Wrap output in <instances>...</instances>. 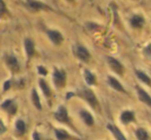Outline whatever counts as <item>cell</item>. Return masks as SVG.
<instances>
[{"mask_svg": "<svg viewBox=\"0 0 151 140\" xmlns=\"http://www.w3.org/2000/svg\"><path fill=\"white\" fill-rule=\"evenodd\" d=\"M25 5L28 8L30 12H37L40 10H50L52 8L47 5L46 3H44L43 1L40 0H25Z\"/></svg>", "mask_w": 151, "mask_h": 140, "instance_id": "3", "label": "cell"}, {"mask_svg": "<svg viewBox=\"0 0 151 140\" xmlns=\"http://www.w3.org/2000/svg\"><path fill=\"white\" fill-rule=\"evenodd\" d=\"M135 74H136V76L143 82V84H147L148 87H151V77L146 73V72L142 71V70H139V69H136Z\"/></svg>", "mask_w": 151, "mask_h": 140, "instance_id": "17", "label": "cell"}, {"mask_svg": "<svg viewBox=\"0 0 151 140\" xmlns=\"http://www.w3.org/2000/svg\"><path fill=\"white\" fill-rule=\"evenodd\" d=\"M107 63L109 65L110 69L116 73L117 75L122 76L124 74V66L122 65V63L120 61H118L116 58L114 57H108L107 58Z\"/></svg>", "mask_w": 151, "mask_h": 140, "instance_id": "4", "label": "cell"}, {"mask_svg": "<svg viewBox=\"0 0 151 140\" xmlns=\"http://www.w3.org/2000/svg\"><path fill=\"white\" fill-rule=\"evenodd\" d=\"M66 1H68V2H73L74 0H66Z\"/></svg>", "mask_w": 151, "mask_h": 140, "instance_id": "30", "label": "cell"}, {"mask_svg": "<svg viewBox=\"0 0 151 140\" xmlns=\"http://www.w3.org/2000/svg\"><path fill=\"white\" fill-rule=\"evenodd\" d=\"M1 108L9 114H16L17 110H18V106L12 99H7V100L4 101L1 104Z\"/></svg>", "mask_w": 151, "mask_h": 140, "instance_id": "13", "label": "cell"}, {"mask_svg": "<svg viewBox=\"0 0 151 140\" xmlns=\"http://www.w3.org/2000/svg\"><path fill=\"white\" fill-rule=\"evenodd\" d=\"M107 82H108V84H109L110 88H112L113 90L117 91V92H120V93H124V94L127 93L124 87H123L122 84H121V82H119V80H118L116 77H114V76L108 75Z\"/></svg>", "mask_w": 151, "mask_h": 140, "instance_id": "10", "label": "cell"}, {"mask_svg": "<svg viewBox=\"0 0 151 140\" xmlns=\"http://www.w3.org/2000/svg\"><path fill=\"white\" fill-rule=\"evenodd\" d=\"M5 63L7 65V67L12 70V72L17 73L20 71V63H19L18 59L14 56V55H6L5 56Z\"/></svg>", "mask_w": 151, "mask_h": 140, "instance_id": "7", "label": "cell"}, {"mask_svg": "<svg viewBox=\"0 0 151 140\" xmlns=\"http://www.w3.org/2000/svg\"><path fill=\"white\" fill-rule=\"evenodd\" d=\"M24 48L28 59H31L35 54V43L31 38H26L24 40Z\"/></svg>", "mask_w": 151, "mask_h": 140, "instance_id": "14", "label": "cell"}, {"mask_svg": "<svg viewBox=\"0 0 151 140\" xmlns=\"http://www.w3.org/2000/svg\"><path fill=\"white\" fill-rule=\"evenodd\" d=\"M80 114V118H82V121L84 122V124L86 125V126H93V124H95V120H93V116L91 115V113L90 111H88V110H80L79 112Z\"/></svg>", "mask_w": 151, "mask_h": 140, "instance_id": "16", "label": "cell"}, {"mask_svg": "<svg viewBox=\"0 0 151 140\" xmlns=\"http://www.w3.org/2000/svg\"><path fill=\"white\" fill-rule=\"evenodd\" d=\"M135 118H136L135 112H134L133 110H129V109L123 110V111L120 113V116H119V121L122 125H129V123L134 122Z\"/></svg>", "mask_w": 151, "mask_h": 140, "instance_id": "11", "label": "cell"}, {"mask_svg": "<svg viewBox=\"0 0 151 140\" xmlns=\"http://www.w3.org/2000/svg\"><path fill=\"white\" fill-rule=\"evenodd\" d=\"M46 35L50 38V40L55 45H61L64 41V36L61 33V31L56 29H48L46 30Z\"/></svg>", "mask_w": 151, "mask_h": 140, "instance_id": "5", "label": "cell"}, {"mask_svg": "<svg viewBox=\"0 0 151 140\" xmlns=\"http://www.w3.org/2000/svg\"><path fill=\"white\" fill-rule=\"evenodd\" d=\"M37 70L40 75H46V74H47V70H46V68L44 66H38Z\"/></svg>", "mask_w": 151, "mask_h": 140, "instance_id": "25", "label": "cell"}, {"mask_svg": "<svg viewBox=\"0 0 151 140\" xmlns=\"http://www.w3.org/2000/svg\"><path fill=\"white\" fill-rule=\"evenodd\" d=\"M31 99H32V103H33V105L35 106L38 110H41L42 106H41V102H40L39 95H38L37 91H36L35 89H33L32 92H31Z\"/></svg>", "mask_w": 151, "mask_h": 140, "instance_id": "21", "label": "cell"}, {"mask_svg": "<svg viewBox=\"0 0 151 140\" xmlns=\"http://www.w3.org/2000/svg\"><path fill=\"white\" fill-rule=\"evenodd\" d=\"M6 132V127L4 125V123L2 122V120H0V135L4 134Z\"/></svg>", "mask_w": 151, "mask_h": 140, "instance_id": "27", "label": "cell"}, {"mask_svg": "<svg viewBox=\"0 0 151 140\" xmlns=\"http://www.w3.org/2000/svg\"><path fill=\"white\" fill-rule=\"evenodd\" d=\"M83 76H84V80L88 86H95L97 84V78H96L95 74L88 69H84L83 71Z\"/></svg>", "mask_w": 151, "mask_h": 140, "instance_id": "18", "label": "cell"}, {"mask_svg": "<svg viewBox=\"0 0 151 140\" xmlns=\"http://www.w3.org/2000/svg\"><path fill=\"white\" fill-rule=\"evenodd\" d=\"M10 87H12V80H10V79L6 80V82H4V84H3V91H4V92H6L7 90H9Z\"/></svg>", "mask_w": 151, "mask_h": 140, "instance_id": "26", "label": "cell"}, {"mask_svg": "<svg viewBox=\"0 0 151 140\" xmlns=\"http://www.w3.org/2000/svg\"><path fill=\"white\" fill-rule=\"evenodd\" d=\"M144 53H145L146 56L151 57V43H150V44H148V45L146 46L145 50H144Z\"/></svg>", "mask_w": 151, "mask_h": 140, "instance_id": "28", "label": "cell"}, {"mask_svg": "<svg viewBox=\"0 0 151 140\" xmlns=\"http://www.w3.org/2000/svg\"><path fill=\"white\" fill-rule=\"evenodd\" d=\"M75 55L80 61L84 63H88L91 59V53L88 48L84 45H81V44H77L75 48Z\"/></svg>", "mask_w": 151, "mask_h": 140, "instance_id": "6", "label": "cell"}, {"mask_svg": "<svg viewBox=\"0 0 151 140\" xmlns=\"http://www.w3.org/2000/svg\"><path fill=\"white\" fill-rule=\"evenodd\" d=\"M80 98H82L84 101L90 104L93 109H98L100 107V103H99V100H98L97 96L96 94L88 88H83L79 93H78Z\"/></svg>", "mask_w": 151, "mask_h": 140, "instance_id": "1", "label": "cell"}, {"mask_svg": "<svg viewBox=\"0 0 151 140\" xmlns=\"http://www.w3.org/2000/svg\"><path fill=\"white\" fill-rule=\"evenodd\" d=\"M38 84H39V87H40V89H41L44 96H45L47 99L50 98V97H52V91H50V86H48L47 82H46L44 79H42V78H40Z\"/></svg>", "mask_w": 151, "mask_h": 140, "instance_id": "19", "label": "cell"}, {"mask_svg": "<svg viewBox=\"0 0 151 140\" xmlns=\"http://www.w3.org/2000/svg\"><path fill=\"white\" fill-rule=\"evenodd\" d=\"M136 90H137V94H138V98L141 101L142 103H144L145 105L151 107V96L148 94L147 91H145L143 88L137 86L136 87Z\"/></svg>", "mask_w": 151, "mask_h": 140, "instance_id": "9", "label": "cell"}, {"mask_svg": "<svg viewBox=\"0 0 151 140\" xmlns=\"http://www.w3.org/2000/svg\"><path fill=\"white\" fill-rule=\"evenodd\" d=\"M129 23H131V26L134 29H141L145 25V19H144V17L142 14H137L132 16Z\"/></svg>", "mask_w": 151, "mask_h": 140, "instance_id": "12", "label": "cell"}, {"mask_svg": "<svg viewBox=\"0 0 151 140\" xmlns=\"http://www.w3.org/2000/svg\"><path fill=\"white\" fill-rule=\"evenodd\" d=\"M52 82L57 89H62L66 86L67 82V73L64 69L55 68L52 72Z\"/></svg>", "mask_w": 151, "mask_h": 140, "instance_id": "2", "label": "cell"}, {"mask_svg": "<svg viewBox=\"0 0 151 140\" xmlns=\"http://www.w3.org/2000/svg\"><path fill=\"white\" fill-rule=\"evenodd\" d=\"M135 136L138 140H149V134L144 128H138L135 130Z\"/></svg>", "mask_w": 151, "mask_h": 140, "instance_id": "22", "label": "cell"}, {"mask_svg": "<svg viewBox=\"0 0 151 140\" xmlns=\"http://www.w3.org/2000/svg\"><path fill=\"white\" fill-rule=\"evenodd\" d=\"M107 129L112 133V134H113L114 138H115L116 140H127V137L124 136V134L121 132V131L117 128V127L114 126V125L108 124L107 125Z\"/></svg>", "mask_w": 151, "mask_h": 140, "instance_id": "15", "label": "cell"}, {"mask_svg": "<svg viewBox=\"0 0 151 140\" xmlns=\"http://www.w3.org/2000/svg\"><path fill=\"white\" fill-rule=\"evenodd\" d=\"M55 134H56V137L58 140H75L73 136H71L69 133L66 132L63 129H57L55 131Z\"/></svg>", "mask_w": 151, "mask_h": 140, "instance_id": "20", "label": "cell"}, {"mask_svg": "<svg viewBox=\"0 0 151 140\" xmlns=\"http://www.w3.org/2000/svg\"><path fill=\"white\" fill-rule=\"evenodd\" d=\"M55 118L61 123H67V124H69L70 120H69V115H68L67 108H66L64 105L59 106L57 111L55 112Z\"/></svg>", "mask_w": 151, "mask_h": 140, "instance_id": "8", "label": "cell"}, {"mask_svg": "<svg viewBox=\"0 0 151 140\" xmlns=\"http://www.w3.org/2000/svg\"><path fill=\"white\" fill-rule=\"evenodd\" d=\"M26 132V125L23 120H18L16 122V134L22 136Z\"/></svg>", "mask_w": 151, "mask_h": 140, "instance_id": "23", "label": "cell"}, {"mask_svg": "<svg viewBox=\"0 0 151 140\" xmlns=\"http://www.w3.org/2000/svg\"><path fill=\"white\" fill-rule=\"evenodd\" d=\"M32 137H33V140H41V137H40V135L38 132H34L33 135H32Z\"/></svg>", "mask_w": 151, "mask_h": 140, "instance_id": "29", "label": "cell"}, {"mask_svg": "<svg viewBox=\"0 0 151 140\" xmlns=\"http://www.w3.org/2000/svg\"><path fill=\"white\" fill-rule=\"evenodd\" d=\"M6 14H7V7H6L5 2L4 0H0V19Z\"/></svg>", "mask_w": 151, "mask_h": 140, "instance_id": "24", "label": "cell"}]
</instances>
